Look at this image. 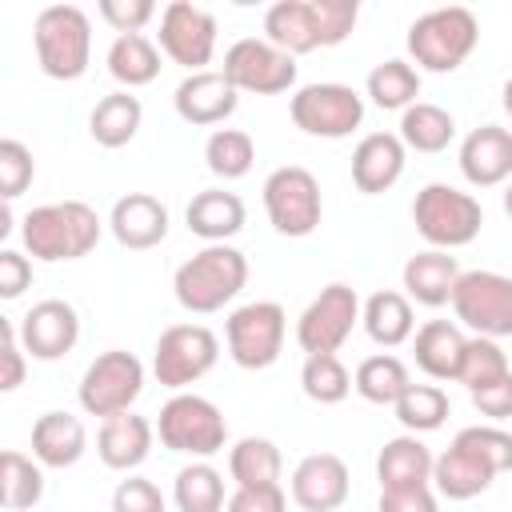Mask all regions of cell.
<instances>
[{
    "mask_svg": "<svg viewBox=\"0 0 512 512\" xmlns=\"http://www.w3.org/2000/svg\"><path fill=\"white\" fill-rule=\"evenodd\" d=\"M100 16L120 36H128V32H140L156 16V4L152 0H100Z\"/></svg>",
    "mask_w": 512,
    "mask_h": 512,
    "instance_id": "47",
    "label": "cell"
},
{
    "mask_svg": "<svg viewBox=\"0 0 512 512\" xmlns=\"http://www.w3.org/2000/svg\"><path fill=\"white\" fill-rule=\"evenodd\" d=\"M204 164H208V172L220 176V180H240V176H248L252 164H256V144H252V136L240 132V128H216V132L208 136V144H204Z\"/></svg>",
    "mask_w": 512,
    "mask_h": 512,
    "instance_id": "39",
    "label": "cell"
},
{
    "mask_svg": "<svg viewBox=\"0 0 512 512\" xmlns=\"http://www.w3.org/2000/svg\"><path fill=\"white\" fill-rule=\"evenodd\" d=\"M32 176H36L32 152H28L20 140L4 136V140H0V196L12 204V200L32 184Z\"/></svg>",
    "mask_w": 512,
    "mask_h": 512,
    "instance_id": "45",
    "label": "cell"
},
{
    "mask_svg": "<svg viewBox=\"0 0 512 512\" xmlns=\"http://www.w3.org/2000/svg\"><path fill=\"white\" fill-rule=\"evenodd\" d=\"M244 216H248L244 212V200L236 192H224V188H204L184 208L188 232H196L208 244H228L244 228Z\"/></svg>",
    "mask_w": 512,
    "mask_h": 512,
    "instance_id": "25",
    "label": "cell"
},
{
    "mask_svg": "<svg viewBox=\"0 0 512 512\" xmlns=\"http://www.w3.org/2000/svg\"><path fill=\"white\" fill-rule=\"evenodd\" d=\"M504 212L512 216V180H508V188H504Z\"/></svg>",
    "mask_w": 512,
    "mask_h": 512,
    "instance_id": "54",
    "label": "cell"
},
{
    "mask_svg": "<svg viewBox=\"0 0 512 512\" xmlns=\"http://www.w3.org/2000/svg\"><path fill=\"white\" fill-rule=\"evenodd\" d=\"M464 348H468V336L452 320H428L424 328H416V340H412L416 368L432 380H460Z\"/></svg>",
    "mask_w": 512,
    "mask_h": 512,
    "instance_id": "24",
    "label": "cell"
},
{
    "mask_svg": "<svg viewBox=\"0 0 512 512\" xmlns=\"http://www.w3.org/2000/svg\"><path fill=\"white\" fill-rule=\"evenodd\" d=\"M408 384H412V376H408L404 360H396L392 352H376V356L360 360L356 376H352V388L368 404H396L408 392Z\"/></svg>",
    "mask_w": 512,
    "mask_h": 512,
    "instance_id": "35",
    "label": "cell"
},
{
    "mask_svg": "<svg viewBox=\"0 0 512 512\" xmlns=\"http://www.w3.org/2000/svg\"><path fill=\"white\" fill-rule=\"evenodd\" d=\"M28 284H32V260L20 256L16 248H4L0 252V296L4 300H16Z\"/></svg>",
    "mask_w": 512,
    "mask_h": 512,
    "instance_id": "51",
    "label": "cell"
},
{
    "mask_svg": "<svg viewBox=\"0 0 512 512\" xmlns=\"http://www.w3.org/2000/svg\"><path fill=\"white\" fill-rule=\"evenodd\" d=\"M156 436L168 452H180V456H196V460H208L216 452H224V440H228V420L224 412L208 400V396H196V392H176L164 408H160V420H156Z\"/></svg>",
    "mask_w": 512,
    "mask_h": 512,
    "instance_id": "6",
    "label": "cell"
},
{
    "mask_svg": "<svg viewBox=\"0 0 512 512\" xmlns=\"http://www.w3.org/2000/svg\"><path fill=\"white\" fill-rule=\"evenodd\" d=\"M412 224L432 248L452 252L480 236L484 208L472 192H460L452 184H424L412 200Z\"/></svg>",
    "mask_w": 512,
    "mask_h": 512,
    "instance_id": "5",
    "label": "cell"
},
{
    "mask_svg": "<svg viewBox=\"0 0 512 512\" xmlns=\"http://www.w3.org/2000/svg\"><path fill=\"white\" fill-rule=\"evenodd\" d=\"M100 216L84 200H60V204H40L24 212L20 220V240L32 260L60 264V260H80L100 244Z\"/></svg>",
    "mask_w": 512,
    "mask_h": 512,
    "instance_id": "1",
    "label": "cell"
},
{
    "mask_svg": "<svg viewBox=\"0 0 512 512\" xmlns=\"http://www.w3.org/2000/svg\"><path fill=\"white\" fill-rule=\"evenodd\" d=\"M404 148H416V152H444L456 136V120L452 112H444L440 104H428V100H416L412 108L400 112V132Z\"/></svg>",
    "mask_w": 512,
    "mask_h": 512,
    "instance_id": "33",
    "label": "cell"
},
{
    "mask_svg": "<svg viewBox=\"0 0 512 512\" xmlns=\"http://www.w3.org/2000/svg\"><path fill=\"white\" fill-rule=\"evenodd\" d=\"M392 412L416 436V432H436L448 420L452 404H448V392L436 388V384H408V392L392 404Z\"/></svg>",
    "mask_w": 512,
    "mask_h": 512,
    "instance_id": "40",
    "label": "cell"
},
{
    "mask_svg": "<svg viewBox=\"0 0 512 512\" xmlns=\"http://www.w3.org/2000/svg\"><path fill=\"white\" fill-rule=\"evenodd\" d=\"M172 104H176V116L184 124H196V128H212V124H224L236 104H240V92L232 88V80L224 72H188L176 92H172Z\"/></svg>",
    "mask_w": 512,
    "mask_h": 512,
    "instance_id": "17",
    "label": "cell"
},
{
    "mask_svg": "<svg viewBox=\"0 0 512 512\" xmlns=\"http://www.w3.org/2000/svg\"><path fill=\"white\" fill-rule=\"evenodd\" d=\"M112 512H168V504H164V492L152 480L128 476L112 492Z\"/></svg>",
    "mask_w": 512,
    "mask_h": 512,
    "instance_id": "46",
    "label": "cell"
},
{
    "mask_svg": "<svg viewBox=\"0 0 512 512\" xmlns=\"http://www.w3.org/2000/svg\"><path fill=\"white\" fill-rule=\"evenodd\" d=\"M220 356V340L212 328L204 324H172L160 332L156 340V352H152V376L172 388V392H184L188 384H196L200 376L212 372Z\"/></svg>",
    "mask_w": 512,
    "mask_h": 512,
    "instance_id": "10",
    "label": "cell"
},
{
    "mask_svg": "<svg viewBox=\"0 0 512 512\" xmlns=\"http://www.w3.org/2000/svg\"><path fill=\"white\" fill-rule=\"evenodd\" d=\"M360 324H364V332H368L380 348H396V344L412 340V328H416V320H412V300H408L404 292L380 288V292H372V296L364 300Z\"/></svg>",
    "mask_w": 512,
    "mask_h": 512,
    "instance_id": "29",
    "label": "cell"
},
{
    "mask_svg": "<svg viewBox=\"0 0 512 512\" xmlns=\"http://www.w3.org/2000/svg\"><path fill=\"white\" fill-rule=\"evenodd\" d=\"M404 164H408V148L396 132H368L352 148V184L364 196H380L404 176Z\"/></svg>",
    "mask_w": 512,
    "mask_h": 512,
    "instance_id": "20",
    "label": "cell"
},
{
    "mask_svg": "<svg viewBox=\"0 0 512 512\" xmlns=\"http://www.w3.org/2000/svg\"><path fill=\"white\" fill-rule=\"evenodd\" d=\"M360 324V296L348 284H328L320 288V296L300 312L296 320V344L308 356H324V352H340V344L352 336V328Z\"/></svg>",
    "mask_w": 512,
    "mask_h": 512,
    "instance_id": "14",
    "label": "cell"
},
{
    "mask_svg": "<svg viewBox=\"0 0 512 512\" xmlns=\"http://www.w3.org/2000/svg\"><path fill=\"white\" fill-rule=\"evenodd\" d=\"M264 212L272 220V228L280 236H312L320 216H324V200H320V180L300 168V164H284L276 172H268L264 180Z\"/></svg>",
    "mask_w": 512,
    "mask_h": 512,
    "instance_id": "8",
    "label": "cell"
},
{
    "mask_svg": "<svg viewBox=\"0 0 512 512\" xmlns=\"http://www.w3.org/2000/svg\"><path fill=\"white\" fill-rule=\"evenodd\" d=\"M452 312L476 336H488V340L512 336V276H500L488 268L460 272L452 292Z\"/></svg>",
    "mask_w": 512,
    "mask_h": 512,
    "instance_id": "11",
    "label": "cell"
},
{
    "mask_svg": "<svg viewBox=\"0 0 512 512\" xmlns=\"http://www.w3.org/2000/svg\"><path fill=\"white\" fill-rule=\"evenodd\" d=\"M300 388H304V396H308V400H316V404H340V400L352 392V376H348V368L340 364V356H336V352L304 356Z\"/></svg>",
    "mask_w": 512,
    "mask_h": 512,
    "instance_id": "41",
    "label": "cell"
},
{
    "mask_svg": "<svg viewBox=\"0 0 512 512\" xmlns=\"http://www.w3.org/2000/svg\"><path fill=\"white\" fill-rule=\"evenodd\" d=\"M88 448L84 420L72 412H44L32 424V456L44 468H72Z\"/></svg>",
    "mask_w": 512,
    "mask_h": 512,
    "instance_id": "26",
    "label": "cell"
},
{
    "mask_svg": "<svg viewBox=\"0 0 512 512\" xmlns=\"http://www.w3.org/2000/svg\"><path fill=\"white\" fill-rule=\"evenodd\" d=\"M40 72L52 80H80L92 60V24L76 4H48L32 24Z\"/></svg>",
    "mask_w": 512,
    "mask_h": 512,
    "instance_id": "4",
    "label": "cell"
},
{
    "mask_svg": "<svg viewBox=\"0 0 512 512\" xmlns=\"http://www.w3.org/2000/svg\"><path fill=\"white\" fill-rule=\"evenodd\" d=\"M352 476L336 452H312L292 468V500L304 512H336L348 500Z\"/></svg>",
    "mask_w": 512,
    "mask_h": 512,
    "instance_id": "18",
    "label": "cell"
},
{
    "mask_svg": "<svg viewBox=\"0 0 512 512\" xmlns=\"http://www.w3.org/2000/svg\"><path fill=\"white\" fill-rule=\"evenodd\" d=\"M160 52L188 68V72H204V64L216 52V16L188 4V0H172L160 12Z\"/></svg>",
    "mask_w": 512,
    "mask_h": 512,
    "instance_id": "15",
    "label": "cell"
},
{
    "mask_svg": "<svg viewBox=\"0 0 512 512\" xmlns=\"http://www.w3.org/2000/svg\"><path fill=\"white\" fill-rule=\"evenodd\" d=\"M16 332H20V344H24V352L32 360H60L80 340V316H76V308L68 300L48 296V300L32 304L20 316Z\"/></svg>",
    "mask_w": 512,
    "mask_h": 512,
    "instance_id": "16",
    "label": "cell"
},
{
    "mask_svg": "<svg viewBox=\"0 0 512 512\" xmlns=\"http://www.w3.org/2000/svg\"><path fill=\"white\" fill-rule=\"evenodd\" d=\"M0 496H4V508H12V512H24V508L40 504L44 464L36 456H24V452L8 448L4 460H0Z\"/></svg>",
    "mask_w": 512,
    "mask_h": 512,
    "instance_id": "38",
    "label": "cell"
},
{
    "mask_svg": "<svg viewBox=\"0 0 512 512\" xmlns=\"http://www.w3.org/2000/svg\"><path fill=\"white\" fill-rule=\"evenodd\" d=\"M500 100H504V112L512 116V76L504 80V92H500Z\"/></svg>",
    "mask_w": 512,
    "mask_h": 512,
    "instance_id": "53",
    "label": "cell"
},
{
    "mask_svg": "<svg viewBox=\"0 0 512 512\" xmlns=\"http://www.w3.org/2000/svg\"><path fill=\"white\" fill-rule=\"evenodd\" d=\"M140 120H144L140 100L120 88V92H108V96L92 108L88 132H92V140H96L100 148H124V144L140 132Z\"/></svg>",
    "mask_w": 512,
    "mask_h": 512,
    "instance_id": "32",
    "label": "cell"
},
{
    "mask_svg": "<svg viewBox=\"0 0 512 512\" xmlns=\"http://www.w3.org/2000/svg\"><path fill=\"white\" fill-rule=\"evenodd\" d=\"M140 392H144V364L132 352H124V348L100 352L84 368L80 388H76L80 408L88 416H100V420L120 416V412H132V404H136Z\"/></svg>",
    "mask_w": 512,
    "mask_h": 512,
    "instance_id": "7",
    "label": "cell"
},
{
    "mask_svg": "<svg viewBox=\"0 0 512 512\" xmlns=\"http://www.w3.org/2000/svg\"><path fill=\"white\" fill-rule=\"evenodd\" d=\"M0 332H4V348H0V356H4V376H0V388H4V392H16V388L24 384V356H28V352H24L20 332H16L12 320H4Z\"/></svg>",
    "mask_w": 512,
    "mask_h": 512,
    "instance_id": "50",
    "label": "cell"
},
{
    "mask_svg": "<svg viewBox=\"0 0 512 512\" xmlns=\"http://www.w3.org/2000/svg\"><path fill=\"white\" fill-rule=\"evenodd\" d=\"M476 44H480V24L460 4L432 8L416 16L408 28V56L424 72H456L472 56Z\"/></svg>",
    "mask_w": 512,
    "mask_h": 512,
    "instance_id": "3",
    "label": "cell"
},
{
    "mask_svg": "<svg viewBox=\"0 0 512 512\" xmlns=\"http://www.w3.org/2000/svg\"><path fill=\"white\" fill-rule=\"evenodd\" d=\"M284 456L268 436H244L228 452V472L236 488H256V484H280Z\"/></svg>",
    "mask_w": 512,
    "mask_h": 512,
    "instance_id": "34",
    "label": "cell"
},
{
    "mask_svg": "<svg viewBox=\"0 0 512 512\" xmlns=\"http://www.w3.org/2000/svg\"><path fill=\"white\" fill-rule=\"evenodd\" d=\"M312 20H316V36L320 48L344 44L360 20V4L356 0H312Z\"/></svg>",
    "mask_w": 512,
    "mask_h": 512,
    "instance_id": "44",
    "label": "cell"
},
{
    "mask_svg": "<svg viewBox=\"0 0 512 512\" xmlns=\"http://www.w3.org/2000/svg\"><path fill=\"white\" fill-rule=\"evenodd\" d=\"M244 284H248V260L232 244H204L172 276V292H176L180 308L196 312V316L220 312L228 300L240 296Z\"/></svg>",
    "mask_w": 512,
    "mask_h": 512,
    "instance_id": "2",
    "label": "cell"
},
{
    "mask_svg": "<svg viewBox=\"0 0 512 512\" xmlns=\"http://www.w3.org/2000/svg\"><path fill=\"white\" fill-rule=\"evenodd\" d=\"M376 512H436V496L428 484L420 488H380Z\"/></svg>",
    "mask_w": 512,
    "mask_h": 512,
    "instance_id": "49",
    "label": "cell"
},
{
    "mask_svg": "<svg viewBox=\"0 0 512 512\" xmlns=\"http://www.w3.org/2000/svg\"><path fill=\"white\" fill-rule=\"evenodd\" d=\"M108 76L116 84H124V92L152 84L160 76V48L144 32L116 36L112 48H108Z\"/></svg>",
    "mask_w": 512,
    "mask_h": 512,
    "instance_id": "31",
    "label": "cell"
},
{
    "mask_svg": "<svg viewBox=\"0 0 512 512\" xmlns=\"http://www.w3.org/2000/svg\"><path fill=\"white\" fill-rule=\"evenodd\" d=\"M224 512H288V496L280 484H256V488H236L224 504Z\"/></svg>",
    "mask_w": 512,
    "mask_h": 512,
    "instance_id": "48",
    "label": "cell"
},
{
    "mask_svg": "<svg viewBox=\"0 0 512 512\" xmlns=\"http://www.w3.org/2000/svg\"><path fill=\"white\" fill-rule=\"evenodd\" d=\"M452 444L476 452L496 476H500V472H512V432H504V428H496V424H472V428H460Z\"/></svg>",
    "mask_w": 512,
    "mask_h": 512,
    "instance_id": "43",
    "label": "cell"
},
{
    "mask_svg": "<svg viewBox=\"0 0 512 512\" xmlns=\"http://www.w3.org/2000/svg\"><path fill=\"white\" fill-rule=\"evenodd\" d=\"M492 468L476 456V452H468V448H460V444H452L444 456H436V464H432V484H436V492L440 496H448V500H472V496H480L488 484H492Z\"/></svg>",
    "mask_w": 512,
    "mask_h": 512,
    "instance_id": "30",
    "label": "cell"
},
{
    "mask_svg": "<svg viewBox=\"0 0 512 512\" xmlns=\"http://www.w3.org/2000/svg\"><path fill=\"white\" fill-rule=\"evenodd\" d=\"M460 172L472 188H496L512 180V132L500 124H480L460 144Z\"/></svg>",
    "mask_w": 512,
    "mask_h": 512,
    "instance_id": "19",
    "label": "cell"
},
{
    "mask_svg": "<svg viewBox=\"0 0 512 512\" xmlns=\"http://www.w3.org/2000/svg\"><path fill=\"white\" fill-rule=\"evenodd\" d=\"M288 112L300 132L324 136V140H344L364 124V96L348 84H304V88H296Z\"/></svg>",
    "mask_w": 512,
    "mask_h": 512,
    "instance_id": "12",
    "label": "cell"
},
{
    "mask_svg": "<svg viewBox=\"0 0 512 512\" xmlns=\"http://www.w3.org/2000/svg\"><path fill=\"white\" fill-rule=\"evenodd\" d=\"M264 40L288 56L316 52L320 36H316V20H312V0H276L264 12Z\"/></svg>",
    "mask_w": 512,
    "mask_h": 512,
    "instance_id": "28",
    "label": "cell"
},
{
    "mask_svg": "<svg viewBox=\"0 0 512 512\" xmlns=\"http://www.w3.org/2000/svg\"><path fill=\"white\" fill-rule=\"evenodd\" d=\"M432 464H436V456L428 452V444L408 432L380 448L376 480H380V488H420V484H432Z\"/></svg>",
    "mask_w": 512,
    "mask_h": 512,
    "instance_id": "27",
    "label": "cell"
},
{
    "mask_svg": "<svg viewBox=\"0 0 512 512\" xmlns=\"http://www.w3.org/2000/svg\"><path fill=\"white\" fill-rule=\"evenodd\" d=\"M508 356L496 340L488 336H468V348H464V364H460V384L468 392H484L492 384H500L508 376Z\"/></svg>",
    "mask_w": 512,
    "mask_h": 512,
    "instance_id": "42",
    "label": "cell"
},
{
    "mask_svg": "<svg viewBox=\"0 0 512 512\" xmlns=\"http://www.w3.org/2000/svg\"><path fill=\"white\" fill-rule=\"evenodd\" d=\"M400 276H404V296L408 300H416L424 308H440V304H452L460 264H456V256H448L440 248H428V252L408 256Z\"/></svg>",
    "mask_w": 512,
    "mask_h": 512,
    "instance_id": "23",
    "label": "cell"
},
{
    "mask_svg": "<svg viewBox=\"0 0 512 512\" xmlns=\"http://www.w3.org/2000/svg\"><path fill=\"white\" fill-rule=\"evenodd\" d=\"M368 96H372V104L376 108H384V112H404V108H412L416 104V96H420V72L408 64V60H384V64H376L372 72H368Z\"/></svg>",
    "mask_w": 512,
    "mask_h": 512,
    "instance_id": "37",
    "label": "cell"
},
{
    "mask_svg": "<svg viewBox=\"0 0 512 512\" xmlns=\"http://www.w3.org/2000/svg\"><path fill=\"white\" fill-rule=\"evenodd\" d=\"M236 92H256V96H276L296 84V56L280 52L264 36H244L228 44L224 68H220Z\"/></svg>",
    "mask_w": 512,
    "mask_h": 512,
    "instance_id": "13",
    "label": "cell"
},
{
    "mask_svg": "<svg viewBox=\"0 0 512 512\" xmlns=\"http://www.w3.org/2000/svg\"><path fill=\"white\" fill-rule=\"evenodd\" d=\"M472 404H476V412L488 416V420H508V416H512V372H508L500 384H492V388H484V392H472Z\"/></svg>",
    "mask_w": 512,
    "mask_h": 512,
    "instance_id": "52",
    "label": "cell"
},
{
    "mask_svg": "<svg viewBox=\"0 0 512 512\" xmlns=\"http://www.w3.org/2000/svg\"><path fill=\"white\" fill-rule=\"evenodd\" d=\"M172 500L180 512H224V476L208 460H192L172 480Z\"/></svg>",
    "mask_w": 512,
    "mask_h": 512,
    "instance_id": "36",
    "label": "cell"
},
{
    "mask_svg": "<svg viewBox=\"0 0 512 512\" xmlns=\"http://www.w3.org/2000/svg\"><path fill=\"white\" fill-rule=\"evenodd\" d=\"M152 436H156V428H152L144 416L120 412V416H108V420L100 424V432H96V452H100V460H104L112 472H132V468H140V464L148 460Z\"/></svg>",
    "mask_w": 512,
    "mask_h": 512,
    "instance_id": "22",
    "label": "cell"
},
{
    "mask_svg": "<svg viewBox=\"0 0 512 512\" xmlns=\"http://www.w3.org/2000/svg\"><path fill=\"white\" fill-rule=\"evenodd\" d=\"M284 332H288V316L276 300H252L244 308H236L224 320V336H228V356L248 368L260 372L268 364L280 360L284 352Z\"/></svg>",
    "mask_w": 512,
    "mask_h": 512,
    "instance_id": "9",
    "label": "cell"
},
{
    "mask_svg": "<svg viewBox=\"0 0 512 512\" xmlns=\"http://www.w3.org/2000/svg\"><path fill=\"white\" fill-rule=\"evenodd\" d=\"M108 228H112L116 244H124L132 252H144V248H156L168 236V208L148 192H128L112 204Z\"/></svg>",
    "mask_w": 512,
    "mask_h": 512,
    "instance_id": "21",
    "label": "cell"
}]
</instances>
